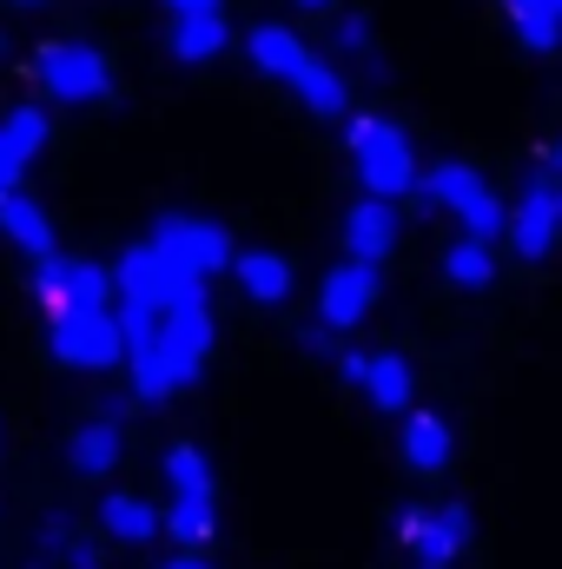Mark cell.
<instances>
[{"instance_id": "obj_1", "label": "cell", "mask_w": 562, "mask_h": 569, "mask_svg": "<svg viewBox=\"0 0 562 569\" xmlns=\"http://www.w3.org/2000/svg\"><path fill=\"white\" fill-rule=\"evenodd\" d=\"M212 338H219V325H212V305L205 298L199 305H165L159 325H152V345H145L140 358H127L133 365V398L140 405H159V398L185 391L205 371Z\"/></svg>"}, {"instance_id": "obj_2", "label": "cell", "mask_w": 562, "mask_h": 569, "mask_svg": "<svg viewBox=\"0 0 562 569\" xmlns=\"http://www.w3.org/2000/svg\"><path fill=\"white\" fill-rule=\"evenodd\" d=\"M165 490L172 503L159 510V530H172L185 550H205V537L219 530V477H212V457L199 443H172L165 450Z\"/></svg>"}, {"instance_id": "obj_3", "label": "cell", "mask_w": 562, "mask_h": 569, "mask_svg": "<svg viewBox=\"0 0 562 569\" xmlns=\"http://www.w3.org/2000/svg\"><path fill=\"white\" fill-rule=\"evenodd\" d=\"M344 146H351V166H358V179H364V192L371 199H404V192H418V152L404 140V127H391V120H378V113H358L351 127H344Z\"/></svg>"}, {"instance_id": "obj_4", "label": "cell", "mask_w": 562, "mask_h": 569, "mask_svg": "<svg viewBox=\"0 0 562 569\" xmlns=\"http://www.w3.org/2000/svg\"><path fill=\"white\" fill-rule=\"evenodd\" d=\"M418 192L430 206H443V212H456L463 219V239H503V226H510V206L490 192V179L476 172V166H456V159H443V166H430L418 172Z\"/></svg>"}, {"instance_id": "obj_5", "label": "cell", "mask_w": 562, "mask_h": 569, "mask_svg": "<svg viewBox=\"0 0 562 569\" xmlns=\"http://www.w3.org/2000/svg\"><path fill=\"white\" fill-rule=\"evenodd\" d=\"M33 80H40V93L60 100V107H100V100L113 93V67H107V53L87 47V40H47V47L33 53Z\"/></svg>"}, {"instance_id": "obj_6", "label": "cell", "mask_w": 562, "mask_h": 569, "mask_svg": "<svg viewBox=\"0 0 562 569\" xmlns=\"http://www.w3.org/2000/svg\"><path fill=\"white\" fill-rule=\"evenodd\" d=\"M398 543L418 569H456V557L470 550V510L463 503H404Z\"/></svg>"}, {"instance_id": "obj_7", "label": "cell", "mask_w": 562, "mask_h": 569, "mask_svg": "<svg viewBox=\"0 0 562 569\" xmlns=\"http://www.w3.org/2000/svg\"><path fill=\"white\" fill-rule=\"evenodd\" d=\"M47 345H53V358L67 371H113L127 358L113 305L107 311H47Z\"/></svg>"}, {"instance_id": "obj_8", "label": "cell", "mask_w": 562, "mask_h": 569, "mask_svg": "<svg viewBox=\"0 0 562 569\" xmlns=\"http://www.w3.org/2000/svg\"><path fill=\"white\" fill-rule=\"evenodd\" d=\"M113 298L152 305V311H165V305H199V298H205V279L179 272V266L159 259L152 246H127V259L113 266Z\"/></svg>"}, {"instance_id": "obj_9", "label": "cell", "mask_w": 562, "mask_h": 569, "mask_svg": "<svg viewBox=\"0 0 562 569\" xmlns=\"http://www.w3.org/2000/svg\"><path fill=\"white\" fill-rule=\"evenodd\" d=\"M145 246H152L159 259H172L179 272H192V279H212V272L232 266V232L212 226V219H192V212H165Z\"/></svg>"}, {"instance_id": "obj_10", "label": "cell", "mask_w": 562, "mask_h": 569, "mask_svg": "<svg viewBox=\"0 0 562 569\" xmlns=\"http://www.w3.org/2000/svg\"><path fill=\"white\" fill-rule=\"evenodd\" d=\"M556 219H562V192H556V146H543V159H536V179L523 186V199L510 206V246L523 252V259H550V246H556Z\"/></svg>"}, {"instance_id": "obj_11", "label": "cell", "mask_w": 562, "mask_h": 569, "mask_svg": "<svg viewBox=\"0 0 562 569\" xmlns=\"http://www.w3.org/2000/svg\"><path fill=\"white\" fill-rule=\"evenodd\" d=\"M33 298L40 311H107L113 305V272L93 259H40L33 266Z\"/></svg>"}, {"instance_id": "obj_12", "label": "cell", "mask_w": 562, "mask_h": 569, "mask_svg": "<svg viewBox=\"0 0 562 569\" xmlns=\"http://www.w3.org/2000/svg\"><path fill=\"white\" fill-rule=\"evenodd\" d=\"M371 305H378V266H358V259H344V266H331L324 284H318V325L338 338V331H358L364 318H371Z\"/></svg>"}, {"instance_id": "obj_13", "label": "cell", "mask_w": 562, "mask_h": 569, "mask_svg": "<svg viewBox=\"0 0 562 569\" xmlns=\"http://www.w3.org/2000/svg\"><path fill=\"white\" fill-rule=\"evenodd\" d=\"M391 246H398V212H391L384 199H358V206L344 212V259H358V266H384Z\"/></svg>"}, {"instance_id": "obj_14", "label": "cell", "mask_w": 562, "mask_h": 569, "mask_svg": "<svg viewBox=\"0 0 562 569\" xmlns=\"http://www.w3.org/2000/svg\"><path fill=\"white\" fill-rule=\"evenodd\" d=\"M127 457V430H120V405L113 411H100V418H87V425L67 437V463L80 470V477H107L113 463Z\"/></svg>"}, {"instance_id": "obj_15", "label": "cell", "mask_w": 562, "mask_h": 569, "mask_svg": "<svg viewBox=\"0 0 562 569\" xmlns=\"http://www.w3.org/2000/svg\"><path fill=\"white\" fill-rule=\"evenodd\" d=\"M47 146V113L40 107H13L0 120V199L20 192V172L33 166V152Z\"/></svg>"}, {"instance_id": "obj_16", "label": "cell", "mask_w": 562, "mask_h": 569, "mask_svg": "<svg viewBox=\"0 0 562 569\" xmlns=\"http://www.w3.org/2000/svg\"><path fill=\"white\" fill-rule=\"evenodd\" d=\"M398 457L418 470V477H436L450 457H456V437L436 411H404V430H398Z\"/></svg>"}, {"instance_id": "obj_17", "label": "cell", "mask_w": 562, "mask_h": 569, "mask_svg": "<svg viewBox=\"0 0 562 569\" xmlns=\"http://www.w3.org/2000/svg\"><path fill=\"white\" fill-rule=\"evenodd\" d=\"M358 385H364V398H371L378 411H391V418H404L411 398H418V371L404 365V351H371Z\"/></svg>"}, {"instance_id": "obj_18", "label": "cell", "mask_w": 562, "mask_h": 569, "mask_svg": "<svg viewBox=\"0 0 562 569\" xmlns=\"http://www.w3.org/2000/svg\"><path fill=\"white\" fill-rule=\"evenodd\" d=\"M284 87H291V93L304 100V113H318V120H344V113H351V87H344V80H338L318 53H311V60H304Z\"/></svg>"}, {"instance_id": "obj_19", "label": "cell", "mask_w": 562, "mask_h": 569, "mask_svg": "<svg viewBox=\"0 0 562 569\" xmlns=\"http://www.w3.org/2000/svg\"><path fill=\"white\" fill-rule=\"evenodd\" d=\"M0 232H7L33 266H40V259H53V226H47V212H40L27 192H7V199H0Z\"/></svg>"}, {"instance_id": "obj_20", "label": "cell", "mask_w": 562, "mask_h": 569, "mask_svg": "<svg viewBox=\"0 0 562 569\" xmlns=\"http://www.w3.org/2000/svg\"><path fill=\"white\" fill-rule=\"evenodd\" d=\"M100 530L113 537V543H152L159 537V510L145 503V497H133V490H113L107 503H100Z\"/></svg>"}, {"instance_id": "obj_21", "label": "cell", "mask_w": 562, "mask_h": 569, "mask_svg": "<svg viewBox=\"0 0 562 569\" xmlns=\"http://www.w3.org/2000/svg\"><path fill=\"white\" fill-rule=\"evenodd\" d=\"M245 53H252V67L272 73V80H291V73L311 60V47H304L291 27H252V33H245Z\"/></svg>"}, {"instance_id": "obj_22", "label": "cell", "mask_w": 562, "mask_h": 569, "mask_svg": "<svg viewBox=\"0 0 562 569\" xmlns=\"http://www.w3.org/2000/svg\"><path fill=\"white\" fill-rule=\"evenodd\" d=\"M225 272H239V284H245L252 305H284V298H291V266H284L279 252H232Z\"/></svg>"}, {"instance_id": "obj_23", "label": "cell", "mask_w": 562, "mask_h": 569, "mask_svg": "<svg viewBox=\"0 0 562 569\" xmlns=\"http://www.w3.org/2000/svg\"><path fill=\"white\" fill-rule=\"evenodd\" d=\"M225 13H179L172 20V60H185V67H199V60H219L225 53Z\"/></svg>"}, {"instance_id": "obj_24", "label": "cell", "mask_w": 562, "mask_h": 569, "mask_svg": "<svg viewBox=\"0 0 562 569\" xmlns=\"http://www.w3.org/2000/svg\"><path fill=\"white\" fill-rule=\"evenodd\" d=\"M510 20H516V33H523L530 53H550L556 27H562V0H510Z\"/></svg>"}, {"instance_id": "obj_25", "label": "cell", "mask_w": 562, "mask_h": 569, "mask_svg": "<svg viewBox=\"0 0 562 569\" xmlns=\"http://www.w3.org/2000/svg\"><path fill=\"white\" fill-rule=\"evenodd\" d=\"M443 272H450V284H470V291H483V284L496 279V252H490L483 239H456V246L443 252Z\"/></svg>"}, {"instance_id": "obj_26", "label": "cell", "mask_w": 562, "mask_h": 569, "mask_svg": "<svg viewBox=\"0 0 562 569\" xmlns=\"http://www.w3.org/2000/svg\"><path fill=\"white\" fill-rule=\"evenodd\" d=\"M338 47L358 53V60H371V20H364V13H344V20H338Z\"/></svg>"}, {"instance_id": "obj_27", "label": "cell", "mask_w": 562, "mask_h": 569, "mask_svg": "<svg viewBox=\"0 0 562 569\" xmlns=\"http://www.w3.org/2000/svg\"><path fill=\"white\" fill-rule=\"evenodd\" d=\"M60 563H67V569H107V557H100V543H87V537H67Z\"/></svg>"}, {"instance_id": "obj_28", "label": "cell", "mask_w": 562, "mask_h": 569, "mask_svg": "<svg viewBox=\"0 0 562 569\" xmlns=\"http://www.w3.org/2000/svg\"><path fill=\"white\" fill-rule=\"evenodd\" d=\"M304 351H311V358H331V331H324V325H311V331H304Z\"/></svg>"}, {"instance_id": "obj_29", "label": "cell", "mask_w": 562, "mask_h": 569, "mask_svg": "<svg viewBox=\"0 0 562 569\" xmlns=\"http://www.w3.org/2000/svg\"><path fill=\"white\" fill-rule=\"evenodd\" d=\"M338 378L358 385V378H364V351H338Z\"/></svg>"}, {"instance_id": "obj_30", "label": "cell", "mask_w": 562, "mask_h": 569, "mask_svg": "<svg viewBox=\"0 0 562 569\" xmlns=\"http://www.w3.org/2000/svg\"><path fill=\"white\" fill-rule=\"evenodd\" d=\"M165 7H172V20L179 13H219V0H165Z\"/></svg>"}, {"instance_id": "obj_31", "label": "cell", "mask_w": 562, "mask_h": 569, "mask_svg": "<svg viewBox=\"0 0 562 569\" xmlns=\"http://www.w3.org/2000/svg\"><path fill=\"white\" fill-rule=\"evenodd\" d=\"M165 569H212V563H205L199 550H179V557H172V563H165Z\"/></svg>"}, {"instance_id": "obj_32", "label": "cell", "mask_w": 562, "mask_h": 569, "mask_svg": "<svg viewBox=\"0 0 562 569\" xmlns=\"http://www.w3.org/2000/svg\"><path fill=\"white\" fill-rule=\"evenodd\" d=\"M298 7H331V0H298Z\"/></svg>"}, {"instance_id": "obj_33", "label": "cell", "mask_w": 562, "mask_h": 569, "mask_svg": "<svg viewBox=\"0 0 562 569\" xmlns=\"http://www.w3.org/2000/svg\"><path fill=\"white\" fill-rule=\"evenodd\" d=\"M20 7H33V0H20Z\"/></svg>"}]
</instances>
